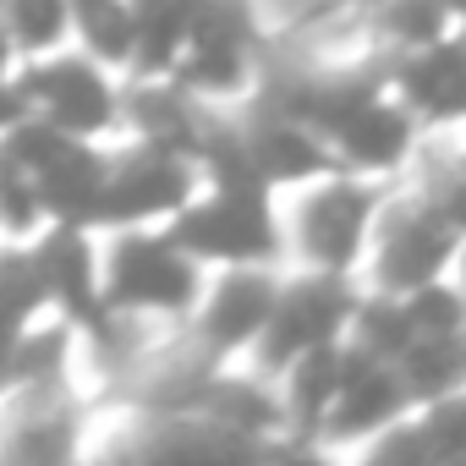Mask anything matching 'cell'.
Returning a JSON list of instances; mask_svg holds the SVG:
<instances>
[{
	"label": "cell",
	"instance_id": "cell-6",
	"mask_svg": "<svg viewBox=\"0 0 466 466\" xmlns=\"http://www.w3.org/2000/svg\"><path fill=\"white\" fill-rule=\"evenodd\" d=\"M39 286L50 297V308L72 324H83L88 313H99V230L94 225H72V219H50L39 237H28Z\"/></svg>",
	"mask_w": 466,
	"mask_h": 466
},
{
	"label": "cell",
	"instance_id": "cell-10",
	"mask_svg": "<svg viewBox=\"0 0 466 466\" xmlns=\"http://www.w3.org/2000/svg\"><path fill=\"white\" fill-rule=\"evenodd\" d=\"M444 264V225L439 214H406L384 248V286H428V275Z\"/></svg>",
	"mask_w": 466,
	"mask_h": 466
},
{
	"label": "cell",
	"instance_id": "cell-3",
	"mask_svg": "<svg viewBox=\"0 0 466 466\" xmlns=\"http://www.w3.org/2000/svg\"><path fill=\"white\" fill-rule=\"evenodd\" d=\"M17 77L28 88L34 116H45L56 132L88 137V143H116L121 137V72L99 66L77 45L17 61Z\"/></svg>",
	"mask_w": 466,
	"mask_h": 466
},
{
	"label": "cell",
	"instance_id": "cell-1",
	"mask_svg": "<svg viewBox=\"0 0 466 466\" xmlns=\"http://www.w3.org/2000/svg\"><path fill=\"white\" fill-rule=\"evenodd\" d=\"M99 297L105 308H121V313L187 324L203 297V264L165 225L99 230Z\"/></svg>",
	"mask_w": 466,
	"mask_h": 466
},
{
	"label": "cell",
	"instance_id": "cell-2",
	"mask_svg": "<svg viewBox=\"0 0 466 466\" xmlns=\"http://www.w3.org/2000/svg\"><path fill=\"white\" fill-rule=\"evenodd\" d=\"M198 187H203V176H198L192 154L165 148V143H143V137H116L110 165H105V187H99L94 230L170 225L198 198Z\"/></svg>",
	"mask_w": 466,
	"mask_h": 466
},
{
	"label": "cell",
	"instance_id": "cell-7",
	"mask_svg": "<svg viewBox=\"0 0 466 466\" xmlns=\"http://www.w3.org/2000/svg\"><path fill=\"white\" fill-rule=\"evenodd\" d=\"M362 225H368V198L346 181H329V187H313L291 208V225H280V237L291 230V242L308 264L340 269V264H351V253L362 242Z\"/></svg>",
	"mask_w": 466,
	"mask_h": 466
},
{
	"label": "cell",
	"instance_id": "cell-11",
	"mask_svg": "<svg viewBox=\"0 0 466 466\" xmlns=\"http://www.w3.org/2000/svg\"><path fill=\"white\" fill-rule=\"evenodd\" d=\"M0 28H6L17 61H34V56H50L61 45H72L66 0H0Z\"/></svg>",
	"mask_w": 466,
	"mask_h": 466
},
{
	"label": "cell",
	"instance_id": "cell-5",
	"mask_svg": "<svg viewBox=\"0 0 466 466\" xmlns=\"http://www.w3.org/2000/svg\"><path fill=\"white\" fill-rule=\"evenodd\" d=\"M275 297H280V286L258 264H225L219 280H203V297H198V308L187 319V335L214 362H230V357L253 351Z\"/></svg>",
	"mask_w": 466,
	"mask_h": 466
},
{
	"label": "cell",
	"instance_id": "cell-8",
	"mask_svg": "<svg viewBox=\"0 0 466 466\" xmlns=\"http://www.w3.org/2000/svg\"><path fill=\"white\" fill-rule=\"evenodd\" d=\"M105 165H110V143H88V137H66L39 170V203L50 219H72V225H94L99 214V187H105Z\"/></svg>",
	"mask_w": 466,
	"mask_h": 466
},
{
	"label": "cell",
	"instance_id": "cell-9",
	"mask_svg": "<svg viewBox=\"0 0 466 466\" xmlns=\"http://www.w3.org/2000/svg\"><path fill=\"white\" fill-rule=\"evenodd\" d=\"M72 12V45L94 56L110 72H127L132 61V0H66Z\"/></svg>",
	"mask_w": 466,
	"mask_h": 466
},
{
	"label": "cell",
	"instance_id": "cell-4",
	"mask_svg": "<svg viewBox=\"0 0 466 466\" xmlns=\"http://www.w3.org/2000/svg\"><path fill=\"white\" fill-rule=\"evenodd\" d=\"M170 237L208 269V264H264L280 248V219L269 214L264 192H219L198 187V198L165 225Z\"/></svg>",
	"mask_w": 466,
	"mask_h": 466
},
{
	"label": "cell",
	"instance_id": "cell-12",
	"mask_svg": "<svg viewBox=\"0 0 466 466\" xmlns=\"http://www.w3.org/2000/svg\"><path fill=\"white\" fill-rule=\"evenodd\" d=\"M411 99L450 116V110H466V45H444V50H428L417 66H411Z\"/></svg>",
	"mask_w": 466,
	"mask_h": 466
},
{
	"label": "cell",
	"instance_id": "cell-14",
	"mask_svg": "<svg viewBox=\"0 0 466 466\" xmlns=\"http://www.w3.org/2000/svg\"><path fill=\"white\" fill-rule=\"evenodd\" d=\"M23 116H34L28 88H23V77H17V72H6V77H0V137H6Z\"/></svg>",
	"mask_w": 466,
	"mask_h": 466
},
{
	"label": "cell",
	"instance_id": "cell-15",
	"mask_svg": "<svg viewBox=\"0 0 466 466\" xmlns=\"http://www.w3.org/2000/svg\"><path fill=\"white\" fill-rule=\"evenodd\" d=\"M6 72H17V50H12L6 28H0V77H6Z\"/></svg>",
	"mask_w": 466,
	"mask_h": 466
},
{
	"label": "cell",
	"instance_id": "cell-13",
	"mask_svg": "<svg viewBox=\"0 0 466 466\" xmlns=\"http://www.w3.org/2000/svg\"><path fill=\"white\" fill-rule=\"evenodd\" d=\"M45 225H50V214L39 203L34 176L0 159V242H28V237H39Z\"/></svg>",
	"mask_w": 466,
	"mask_h": 466
}]
</instances>
